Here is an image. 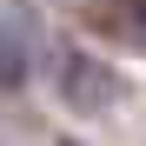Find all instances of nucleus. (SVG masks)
I'll return each instance as SVG.
<instances>
[{
  "label": "nucleus",
  "mask_w": 146,
  "mask_h": 146,
  "mask_svg": "<svg viewBox=\"0 0 146 146\" xmlns=\"http://www.w3.org/2000/svg\"><path fill=\"white\" fill-rule=\"evenodd\" d=\"M20 86H27V46L13 27H0V93H20Z\"/></svg>",
  "instance_id": "f03ea898"
},
{
  "label": "nucleus",
  "mask_w": 146,
  "mask_h": 146,
  "mask_svg": "<svg viewBox=\"0 0 146 146\" xmlns=\"http://www.w3.org/2000/svg\"><path fill=\"white\" fill-rule=\"evenodd\" d=\"M119 13H126V20H139V0H119Z\"/></svg>",
  "instance_id": "7ed1b4c3"
},
{
  "label": "nucleus",
  "mask_w": 146,
  "mask_h": 146,
  "mask_svg": "<svg viewBox=\"0 0 146 146\" xmlns=\"http://www.w3.org/2000/svg\"><path fill=\"white\" fill-rule=\"evenodd\" d=\"M53 66H60V93H66L80 113H100V106L113 100V73H106L100 60H86V53H73V46H60Z\"/></svg>",
  "instance_id": "f257e3e1"
},
{
  "label": "nucleus",
  "mask_w": 146,
  "mask_h": 146,
  "mask_svg": "<svg viewBox=\"0 0 146 146\" xmlns=\"http://www.w3.org/2000/svg\"><path fill=\"white\" fill-rule=\"evenodd\" d=\"M60 146H73V139H60Z\"/></svg>",
  "instance_id": "20e7f679"
}]
</instances>
